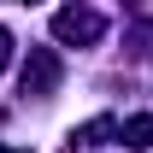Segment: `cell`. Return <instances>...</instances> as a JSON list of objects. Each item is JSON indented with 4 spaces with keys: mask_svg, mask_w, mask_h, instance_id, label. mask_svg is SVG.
<instances>
[{
    "mask_svg": "<svg viewBox=\"0 0 153 153\" xmlns=\"http://www.w3.org/2000/svg\"><path fill=\"white\" fill-rule=\"evenodd\" d=\"M53 36H59V41H94V36H100V18L82 12V6H65V12L53 18Z\"/></svg>",
    "mask_w": 153,
    "mask_h": 153,
    "instance_id": "obj_1",
    "label": "cell"
},
{
    "mask_svg": "<svg viewBox=\"0 0 153 153\" xmlns=\"http://www.w3.org/2000/svg\"><path fill=\"white\" fill-rule=\"evenodd\" d=\"M59 82V59L53 53H30V65H24V94H47Z\"/></svg>",
    "mask_w": 153,
    "mask_h": 153,
    "instance_id": "obj_2",
    "label": "cell"
},
{
    "mask_svg": "<svg viewBox=\"0 0 153 153\" xmlns=\"http://www.w3.org/2000/svg\"><path fill=\"white\" fill-rule=\"evenodd\" d=\"M118 135H124L130 147H153V118H124V124H118Z\"/></svg>",
    "mask_w": 153,
    "mask_h": 153,
    "instance_id": "obj_3",
    "label": "cell"
},
{
    "mask_svg": "<svg viewBox=\"0 0 153 153\" xmlns=\"http://www.w3.org/2000/svg\"><path fill=\"white\" fill-rule=\"evenodd\" d=\"M6 59H12V36L0 30V71H6Z\"/></svg>",
    "mask_w": 153,
    "mask_h": 153,
    "instance_id": "obj_4",
    "label": "cell"
},
{
    "mask_svg": "<svg viewBox=\"0 0 153 153\" xmlns=\"http://www.w3.org/2000/svg\"><path fill=\"white\" fill-rule=\"evenodd\" d=\"M0 153H18V147H0Z\"/></svg>",
    "mask_w": 153,
    "mask_h": 153,
    "instance_id": "obj_5",
    "label": "cell"
}]
</instances>
